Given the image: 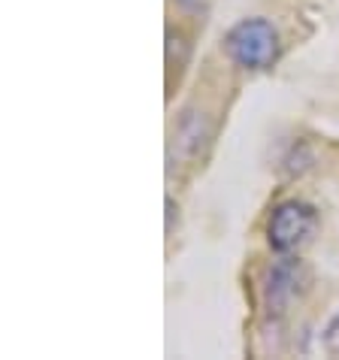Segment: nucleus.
<instances>
[{
    "instance_id": "nucleus-1",
    "label": "nucleus",
    "mask_w": 339,
    "mask_h": 360,
    "mask_svg": "<svg viewBox=\"0 0 339 360\" xmlns=\"http://www.w3.org/2000/svg\"><path fill=\"white\" fill-rule=\"evenodd\" d=\"M224 49L239 67L267 70L279 58V34L267 18H245L231 27L224 37Z\"/></svg>"
},
{
    "instance_id": "nucleus-2",
    "label": "nucleus",
    "mask_w": 339,
    "mask_h": 360,
    "mask_svg": "<svg viewBox=\"0 0 339 360\" xmlns=\"http://www.w3.org/2000/svg\"><path fill=\"white\" fill-rule=\"evenodd\" d=\"M315 227V212L306 203H282L270 218V245L276 252H294L300 248Z\"/></svg>"
},
{
    "instance_id": "nucleus-3",
    "label": "nucleus",
    "mask_w": 339,
    "mask_h": 360,
    "mask_svg": "<svg viewBox=\"0 0 339 360\" xmlns=\"http://www.w3.org/2000/svg\"><path fill=\"white\" fill-rule=\"evenodd\" d=\"M294 266H288V264H282L273 273V278H270V309L273 306H282L288 297L294 294Z\"/></svg>"
},
{
    "instance_id": "nucleus-4",
    "label": "nucleus",
    "mask_w": 339,
    "mask_h": 360,
    "mask_svg": "<svg viewBox=\"0 0 339 360\" xmlns=\"http://www.w3.org/2000/svg\"><path fill=\"white\" fill-rule=\"evenodd\" d=\"M324 352L327 354H339V315L333 318L331 324H327V330H324Z\"/></svg>"
}]
</instances>
